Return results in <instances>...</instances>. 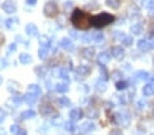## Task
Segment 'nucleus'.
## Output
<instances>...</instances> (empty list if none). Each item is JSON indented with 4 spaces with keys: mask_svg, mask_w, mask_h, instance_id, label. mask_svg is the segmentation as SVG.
<instances>
[{
    "mask_svg": "<svg viewBox=\"0 0 154 135\" xmlns=\"http://www.w3.org/2000/svg\"><path fill=\"white\" fill-rule=\"evenodd\" d=\"M91 18H93V16H90L86 12L78 10V8L73 10V13H71V23H73L78 30H86L88 26H91Z\"/></svg>",
    "mask_w": 154,
    "mask_h": 135,
    "instance_id": "obj_1",
    "label": "nucleus"
},
{
    "mask_svg": "<svg viewBox=\"0 0 154 135\" xmlns=\"http://www.w3.org/2000/svg\"><path fill=\"white\" fill-rule=\"evenodd\" d=\"M114 22V16L111 13H98L96 16L91 18V25L96 26V28H101V26H106L109 23Z\"/></svg>",
    "mask_w": 154,
    "mask_h": 135,
    "instance_id": "obj_2",
    "label": "nucleus"
},
{
    "mask_svg": "<svg viewBox=\"0 0 154 135\" xmlns=\"http://www.w3.org/2000/svg\"><path fill=\"white\" fill-rule=\"evenodd\" d=\"M58 12H60V8H58V5L55 2H47L45 3V8H43V13L47 16H50V18H53V16L58 15Z\"/></svg>",
    "mask_w": 154,
    "mask_h": 135,
    "instance_id": "obj_3",
    "label": "nucleus"
},
{
    "mask_svg": "<svg viewBox=\"0 0 154 135\" xmlns=\"http://www.w3.org/2000/svg\"><path fill=\"white\" fill-rule=\"evenodd\" d=\"M75 74L78 78H85V76L90 74V66H76L75 68Z\"/></svg>",
    "mask_w": 154,
    "mask_h": 135,
    "instance_id": "obj_4",
    "label": "nucleus"
},
{
    "mask_svg": "<svg viewBox=\"0 0 154 135\" xmlns=\"http://www.w3.org/2000/svg\"><path fill=\"white\" fill-rule=\"evenodd\" d=\"M2 8H4L5 13H15V10H17V5H15L14 2H4L2 3Z\"/></svg>",
    "mask_w": 154,
    "mask_h": 135,
    "instance_id": "obj_5",
    "label": "nucleus"
},
{
    "mask_svg": "<svg viewBox=\"0 0 154 135\" xmlns=\"http://www.w3.org/2000/svg\"><path fill=\"white\" fill-rule=\"evenodd\" d=\"M111 54L116 59H123L124 58V49L121 48V46H113V48H111Z\"/></svg>",
    "mask_w": 154,
    "mask_h": 135,
    "instance_id": "obj_6",
    "label": "nucleus"
},
{
    "mask_svg": "<svg viewBox=\"0 0 154 135\" xmlns=\"http://www.w3.org/2000/svg\"><path fill=\"white\" fill-rule=\"evenodd\" d=\"M68 87H70V86H68V82L66 81H61V82H58V84L55 86V91L60 92V94H65V92L68 91Z\"/></svg>",
    "mask_w": 154,
    "mask_h": 135,
    "instance_id": "obj_7",
    "label": "nucleus"
},
{
    "mask_svg": "<svg viewBox=\"0 0 154 135\" xmlns=\"http://www.w3.org/2000/svg\"><path fill=\"white\" fill-rule=\"evenodd\" d=\"M81 115H83V112H81V109H71L70 110V120H80Z\"/></svg>",
    "mask_w": 154,
    "mask_h": 135,
    "instance_id": "obj_8",
    "label": "nucleus"
},
{
    "mask_svg": "<svg viewBox=\"0 0 154 135\" xmlns=\"http://www.w3.org/2000/svg\"><path fill=\"white\" fill-rule=\"evenodd\" d=\"M60 46L63 49H66V51H71V49H73V43H71V40L70 38H63L60 41Z\"/></svg>",
    "mask_w": 154,
    "mask_h": 135,
    "instance_id": "obj_9",
    "label": "nucleus"
},
{
    "mask_svg": "<svg viewBox=\"0 0 154 135\" xmlns=\"http://www.w3.org/2000/svg\"><path fill=\"white\" fill-rule=\"evenodd\" d=\"M28 94H33V95H38V97H40V94H42L40 86L38 84H30L28 86Z\"/></svg>",
    "mask_w": 154,
    "mask_h": 135,
    "instance_id": "obj_10",
    "label": "nucleus"
},
{
    "mask_svg": "<svg viewBox=\"0 0 154 135\" xmlns=\"http://www.w3.org/2000/svg\"><path fill=\"white\" fill-rule=\"evenodd\" d=\"M137 48H139L141 51H147V49H151V41H147V40H139V41H137Z\"/></svg>",
    "mask_w": 154,
    "mask_h": 135,
    "instance_id": "obj_11",
    "label": "nucleus"
},
{
    "mask_svg": "<svg viewBox=\"0 0 154 135\" xmlns=\"http://www.w3.org/2000/svg\"><path fill=\"white\" fill-rule=\"evenodd\" d=\"M40 110H42V114H43V115H50L51 112H53V107H51L48 102H43V104L40 105Z\"/></svg>",
    "mask_w": 154,
    "mask_h": 135,
    "instance_id": "obj_12",
    "label": "nucleus"
},
{
    "mask_svg": "<svg viewBox=\"0 0 154 135\" xmlns=\"http://www.w3.org/2000/svg\"><path fill=\"white\" fill-rule=\"evenodd\" d=\"M25 30H27V35H30V36H37L38 35V28L33 25V23H28V25L25 26Z\"/></svg>",
    "mask_w": 154,
    "mask_h": 135,
    "instance_id": "obj_13",
    "label": "nucleus"
},
{
    "mask_svg": "<svg viewBox=\"0 0 154 135\" xmlns=\"http://www.w3.org/2000/svg\"><path fill=\"white\" fill-rule=\"evenodd\" d=\"M81 56H83V58H86V59H90V58H93L94 56V48H83L81 49Z\"/></svg>",
    "mask_w": 154,
    "mask_h": 135,
    "instance_id": "obj_14",
    "label": "nucleus"
},
{
    "mask_svg": "<svg viewBox=\"0 0 154 135\" xmlns=\"http://www.w3.org/2000/svg\"><path fill=\"white\" fill-rule=\"evenodd\" d=\"M143 94L146 95V97H147V95H152V94H154V84L147 82V84L143 87Z\"/></svg>",
    "mask_w": 154,
    "mask_h": 135,
    "instance_id": "obj_15",
    "label": "nucleus"
},
{
    "mask_svg": "<svg viewBox=\"0 0 154 135\" xmlns=\"http://www.w3.org/2000/svg\"><path fill=\"white\" fill-rule=\"evenodd\" d=\"M108 61H109V54H108V53H101V54L98 56V63H100V66H104Z\"/></svg>",
    "mask_w": 154,
    "mask_h": 135,
    "instance_id": "obj_16",
    "label": "nucleus"
},
{
    "mask_svg": "<svg viewBox=\"0 0 154 135\" xmlns=\"http://www.w3.org/2000/svg\"><path fill=\"white\" fill-rule=\"evenodd\" d=\"M141 31H143V25H141V23H134V25H131V33H133V35H139Z\"/></svg>",
    "mask_w": 154,
    "mask_h": 135,
    "instance_id": "obj_17",
    "label": "nucleus"
},
{
    "mask_svg": "<svg viewBox=\"0 0 154 135\" xmlns=\"http://www.w3.org/2000/svg\"><path fill=\"white\" fill-rule=\"evenodd\" d=\"M18 59H20V63H22V64H28V63L32 61V56L28 54V53H22V54H20V58H18Z\"/></svg>",
    "mask_w": 154,
    "mask_h": 135,
    "instance_id": "obj_18",
    "label": "nucleus"
},
{
    "mask_svg": "<svg viewBox=\"0 0 154 135\" xmlns=\"http://www.w3.org/2000/svg\"><path fill=\"white\" fill-rule=\"evenodd\" d=\"M37 99H38V95H33V94H27V95H25V102H27L28 105H33L35 102H37Z\"/></svg>",
    "mask_w": 154,
    "mask_h": 135,
    "instance_id": "obj_19",
    "label": "nucleus"
},
{
    "mask_svg": "<svg viewBox=\"0 0 154 135\" xmlns=\"http://www.w3.org/2000/svg\"><path fill=\"white\" fill-rule=\"evenodd\" d=\"M12 102H14L15 105H20L22 102H25V95H20V94H15L14 99H12Z\"/></svg>",
    "mask_w": 154,
    "mask_h": 135,
    "instance_id": "obj_20",
    "label": "nucleus"
},
{
    "mask_svg": "<svg viewBox=\"0 0 154 135\" xmlns=\"http://www.w3.org/2000/svg\"><path fill=\"white\" fill-rule=\"evenodd\" d=\"M81 130H83V132H91V130H94V124H91V122H85V124L81 125Z\"/></svg>",
    "mask_w": 154,
    "mask_h": 135,
    "instance_id": "obj_21",
    "label": "nucleus"
},
{
    "mask_svg": "<svg viewBox=\"0 0 154 135\" xmlns=\"http://www.w3.org/2000/svg\"><path fill=\"white\" fill-rule=\"evenodd\" d=\"M20 117H22V119H33V117H35V110L28 109V110L22 112V115H20Z\"/></svg>",
    "mask_w": 154,
    "mask_h": 135,
    "instance_id": "obj_22",
    "label": "nucleus"
},
{
    "mask_svg": "<svg viewBox=\"0 0 154 135\" xmlns=\"http://www.w3.org/2000/svg\"><path fill=\"white\" fill-rule=\"evenodd\" d=\"M58 104L61 105V107H70V99L68 97H58Z\"/></svg>",
    "mask_w": 154,
    "mask_h": 135,
    "instance_id": "obj_23",
    "label": "nucleus"
},
{
    "mask_svg": "<svg viewBox=\"0 0 154 135\" xmlns=\"http://www.w3.org/2000/svg\"><path fill=\"white\" fill-rule=\"evenodd\" d=\"M38 56H40L42 59H47V58H48V48L42 46V48H40V51H38Z\"/></svg>",
    "mask_w": 154,
    "mask_h": 135,
    "instance_id": "obj_24",
    "label": "nucleus"
},
{
    "mask_svg": "<svg viewBox=\"0 0 154 135\" xmlns=\"http://www.w3.org/2000/svg\"><path fill=\"white\" fill-rule=\"evenodd\" d=\"M106 5L111 8H118L119 7V0H106Z\"/></svg>",
    "mask_w": 154,
    "mask_h": 135,
    "instance_id": "obj_25",
    "label": "nucleus"
},
{
    "mask_svg": "<svg viewBox=\"0 0 154 135\" xmlns=\"http://www.w3.org/2000/svg\"><path fill=\"white\" fill-rule=\"evenodd\" d=\"M40 43H42V46H45V48H48V43H50V38L48 36H40Z\"/></svg>",
    "mask_w": 154,
    "mask_h": 135,
    "instance_id": "obj_26",
    "label": "nucleus"
},
{
    "mask_svg": "<svg viewBox=\"0 0 154 135\" xmlns=\"http://www.w3.org/2000/svg\"><path fill=\"white\" fill-rule=\"evenodd\" d=\"M123 45L124 46H131V45H133V36H124V38H123Z\"/></svg>",
    "mask_w": 154,
    "mask_h": 135,
    "instance_id": "obj_27",
    "label": "nucleus"
},
{
    "mask_svg": "<svg viewBox=\"0 0 154 135\" xmlns=\"http://www.w3.org/2000/svg\"><path fill=\"white\" fill-rule=\"evenodd\" d=\"M143 7H146V8H152L154 7V0H143Z\"/></svg>",
    "mask_w": 154,
    "mask_h": 135,
    "instance_id": "obj_28",
    "label": "nucleus"
},
{
    "mask_svg": "<svg viewBox=\"0 0 154 135\" xmlns=\"http://www.w3.org/2000/svg\"><path fill=\"white\" fill-rule=\"evenodd\" d=\"M58 76L66 81V79H68V71H66V69H60V71H58Z\"/></svg>",
    "mask_w": 154,
    "mask_h": 135,
    "instance_id": "obj_29",
    "label": "nucleus"
},
{
    "mask_svg": "<svg viewBox=\"0 0 154 135\" xmlns=\"http://www.w3.org/2000/svg\"><path fill=\"white\" fill-rule=\"evenodd\" d=\"M91 38L94 40V41H103V35H101V33H93V35H91Z\"/></svg>",
    "mask_w": 154,
    "mask_h": 135,
    "instance_id": "obj_30",
    "label": "nucleus"
},
{
    "mask_svg": "<svg viewBox=\"0 0 154 135\" xmlns=\"http://www.w3.org/2000/svg\"><path fill=\"white\" fill-rule=\"evenodd\" d=\"M116 87L118 89H126L128 87V81H118L116 82Z\"/></svg>",
    "mask_w": 154,
    "mask_h": 135,
    "instance_id": "obj_31",
    "label": "nucleus"
},
{
    "mask_svg": "<svg viewBox=\"0 0 154 135\" xmlns=\"http://www.w3.org/2000/svg\"><path fill=\"white\" fill-rule=\"evenodd\" d=\"M136 78L137 79H149V76H147V72L141 71V72H137V74H136Z\"/></svg>",
    "mask_w": 154,
    "mask_h": 135,
    "instance_id": "obj_32",
    "label": "nucleus"
},
{
    "mask_svg": "<svg viewBox=\"0 0 154 135\" xmlns=\"http://www.w3.org/2000/svg\"><path fill=\"white\" fill-rule=\"evenodd\" d=\"M43 71H45V68H43V66H37V68H35V72H37L38 76H43V74H45Z\"/></svg>",
    "mask_w": 154,
    "mask_h": 135,
    "instance_id": "obj_33",
    "label": "nucleus"
},
{
    "mask_svg": "<svg viewBox=\"0 0 154 135\" xmlns=\"http://www.w3.org/2000/svg\"><path fill=\"white\" fill-rule=\"evenodd\" d=\"M101 68V76H103V81H106L108 79V71H106V68L104 66H100Z\"/></svg>",
    "mask_w": 154,
    "mask_h": 135,
    "instance_id": "obj_34",
    "label": "nucleus"
},
{
    "mask_svg": "<svg viewBox=\"0 0 154 135\" xmlns=\"http://www.w3.org/2000/svg\"><path fill=\"white\" fill-rule=\"evenodd\" d=\"M104 82H106V81H101V79H100V81H98V86H96V87L101 89V91H104V89H106V84H104Z\"/></svg>",
    "mask_w": 154,
    "mask_h": 135,
    "instance_id": "obj_35",
    "label": "nucleus"
},
{
    "mask_svg": "<svg viewBox=\"0 0 154 135\" xmlns=\"http://www.w3.org/2000/svg\"><path fill=\"white\" fill-rule=\"evenodd\" d=\"M65 128H66V130H73V120H68L66 124H65Z\"/></svg>",
    "mask_w": 154,
    "mask_h": 135,
    "instance_id": "obj_36",
    "label": "nucleus"
},
{
    "mask_svg": "<svg viewBox=\"0 0 154 135\" xmlns=\"http://www.w3.org/2000/svg\"><path fill=\"white\" fill-rule=\"evenodd\" d=\"M5 66H7V59H5V58H0V69H4Z\"/></svg>",
    "mask_w": 154,
    "mask_h": 135,
    "instance_id": "obj_37",
    "label": "nucleus"
},
{
    "mask_svg": "<svg viewBox=\"0 0 154 135\" xmlns=\"http://www.w3.org/2000/svg\"><path fill=\"white\" fill-rule=\"evenodd\" d=\"M5 115H7V114H5V110H2V109H0V124L5 120Z\"/></svg>",
    "mask_w": 154,
    "mask_h": 135,
    "instance_id": "obj_38",
    "label": "nucleus"
},
{
    "mask_svg": "<svg viewBox=\"0 0 154 135\" xmlns=\"http://www.w3.org/2000/svg\"><path fill=\"white\" fill-rule=\"evenodd\" d=\"M8 89H10V91H15V89H17V86H15V82H14V81L8 82Z\"/></svg>",
    "mask_w": 154,
    "mask_h": 135,
    "instance_id": "obj_39",
    "label": "nucleus"
},
{
    "mask_svg": "<svg viewBox=\"0 0 154 135\" xmlns=\"http://www.w3.org/2000/svg\"><path fill=\"white\" fill-rule=\"evenodd\" d=\"M10 130H12V132H14V134H17V132H18V130H20V128H18V125H17V124H15V125H12V127H10Z\"/></svg>",
    "mask_w": 154,
    "mask_h": 135,
    "instance_id": "obj_40",
    "label": "nucleus"
},
{
    "mask_svg": "<svg viewBox=\"0 0 154 135\" xmlns=\"http://www.w3.org/2000/svg\"><path fill=\"white\" fill-rule=\"evenodd\" d=\"M15 135H27V132H25L23 128H20V130H18V132H17V134H15Z\"/></svg>",
    "mask_w": 154,
    "mask_h": 135,
    "instance_id": "obj_41",
    "label": "nucleus"
},
{
    "mask_svg": "<svg viewBox=\"0 0 154 135\" xmlns=\"http://www.w3.org/2000/svg\"><path fill=\"white\" fill-rule=\"evenodd\" d=\"M5 25H7V26H12V25H14V20H7V22H5Z\"/></svg>",
    "mask_w": 154,
    "mask_h": 135,
    "instance_id": "obj_42",
    "label": "nucleus"
},
{
    "mask_svg": "<svg viewBox=\"0 0 154 135\" xmlns=\"http://www.w3.org/2000/svg\"><path fill=\"white\" fill-rule=\"evenodd\" d=\"M109 135H121V132H119V130H113Z\"/></svg>",
    "mask_w": 154,
    "mask_h": 135,
    "instance_id": "obj_43",
    "label": "nucleus"
},
{
    "mask_svg": "<svg viewBox=\"0 0 154 135\" xmlns=\"http://www.w3.org/2000/svg\"><path fill=\"white\" fill-rule=\"evenodd\" d=\"M27 3H28V5H35V3H37V0H27Z\"/></svg>",
    "mask_w": 154,
    "mask_h": 135,
    "instance_id": "obj_44",
    "label": "nucleus"
},
{
    "mask_svg": "<svg viewBox=\"0 0 154 135\" xmlns=\"http://www.w3.org/2000/svg\"><path fill=\"white\" fill-rule=\"evenodd\" d=\"M8 51H10V53L15 51V45H10V46H8Z\"/></svg>",
    "mask_w": 154,
    "mask_h": 135,
    "instance_id": "obj_45",
    "label": "nucleus"
},
{
    "mask_svg": "<svg viewBox=\"0 0 154 135\" xmlns=\"http://www.w3.org/2000/svg\"><path fill=\"white\" fill-rule=\"evenodd\" d=\"M149 15L154 16V7H152V8H149Z\"/></svg>",
    "mask_w": 154,
    "mask_h": 135,
    "instance_id": "obj_46",
    "label": "nucleus"
},
{
    "mask_svg": "<svg viewBox=\"0 0 154 135\" xmlns=\"http://www.w3.org/2000/svg\"><path fill=\"white\" fill-rule=\"evenodd\" d=\"M0 135H5V132H4V130H2V128H0Z\"/></svg>",
    "mask_w": 154,
    "mask_h": 135,
    "instance_id": "obj_47",
    "label": "nucleus"
},
{
    "mask_svg": "<svg viewBox=\"0 0 154 135\" xmlns=\"http://www.w3.org/2000/svg\"><path fill=\"white\" fill-rule=\"evenodd\" d=\"M151 48H154V40H152V41H151Z\"/></svg>",
    "mask_w": 154,
    "mask_h": 135,
    "instance_id": "obj_48",
    "label": "nucleus"
},
{
    "mask_svg": "<svg viewBox=\"0 0 154 135\" xmlns=\"http://www.w3.org/2000/svg\"><path fill=\"white\" fill-rule=\"evenodd\" d=\"M2 82H4V79H2V76H0V84H2Z\"/></svg>",
    "mask_w": 154,
    "mask_h": 135,
    "instance_id": "obj_49",
    "label": "nucleus"
},
{
    "mask_svg": "<svg viewBox=\"0 0 154 135\" xmlns=\"http://www.w3.org/2000/svg\"><path fill=\"white\" fill-rule=\"evenodd\" d=\"M152 63H154V59H152Z\"/></svg>",
    "mask_w": 154,
    "mask_h": 135,
    "instance_id": "obj_50",
    "label": "nucleus"
}]
</instances>
